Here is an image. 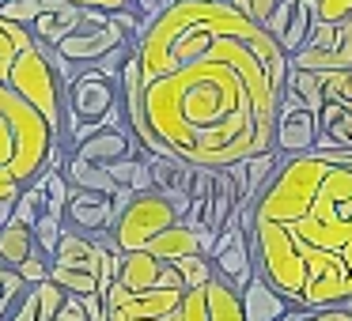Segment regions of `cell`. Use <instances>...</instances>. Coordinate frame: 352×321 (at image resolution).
Returning <instances> with one entry per match:
<instances>
[{
    "label": "cell",
    "mask_w": 352,
    "mask_h": 321,
    "mask_svg": "<svg viewBox=\"0 0 352 321\" xmlns=\"http://www.w3.org/2000/svg\"><path fill=\"white\" fill-rule=\"evenodd\" d=\"M27 42H34V38H31V31H27V27L12 23V19H0V84H4V80H8L12 64H16L19 49H23Z\"/></svg>",
    "instance_id": "21"
},
{
    "label": "cell",
    "mask_w": 352,
    "mask_h": 321,
    "mask_svg": "<svg viewBox=\"0 0 352 321\" xmlns=\"http://www.w3.org/2000/svg\"><path fill=\"white\" fill-rule=\"evenodd\" d=\"M16 272L23 276L27 283H46V280H50V257L38 250V253H31V257H27L23 265L16 268Z\"/></svg>",
    "instance_id": "28"
},
{
    "label": "cell",
    "mask_w": 352,
    "mask_h": 321,
    "mask_svg": "<svg viewBox=\"0 0 352 321\" xmlns=\"http://www.w3.org/2000/svg\"><path fill=\"white\" fill-rule=\"evenodd\" d=\"M148 253L160 261H182V257H205V250H201V235L190 227V223H175V227H167L160 238H152L148 242Z\"/></svg>",
    "instance_id": "14"
},
{
    "label": "cell",
    "mask_w": 352,
    "mask_h": 321,
    "mask_svg": "<svg viewBox=\"0 0 352 321\" xmlns=\"http://www.w3.org/2000/svg\"><path fill=\"white\" fill-rule=\"evenodd\" d=\"M205 302H208V321H246L239 291L231 283H223L220 276H212L205 283Z\"/></svg>",
    "instance_id": "19"
},
{
    "label": "cell",
    "mask_w": 352,
    "mask_h": 321,
    "mask_svg": "<svg viewBox=\"0 0 352 321\" xmlns=\"http://www.w3.org/2000/svg\"><path fill=\"white\" fill-rule=\"evenodd\" d=\"M307 313H311V310H288L280 321H307Z\"/></svg>",
    "instance_id": "35"
},
{
    "label": "cell",
    "mask_w": 352,
    "mask_h": 321,
    "mask_svg": "<svg viewBox=\"0 0 352 321\" xmlns=\"http://www.w3.org/2000/svg\"><path fill=\"white\" fill-rule=\"evenodd\" d=\"M288 91L299 95V99H303V106L314 110V114H322V106H326V91H322V76H318V72L292 69L288 72Z\"/></svg>",
    "instance_id": "22"
},
{
    "label": "cell",
    "mask_w": 352,
    "mask_h": 321,
    "mask_svg": "<svg viewBox=\"0 0 352 321\" xmlns=\"http://www.w3.org/2000/svg\"><path fill=\"white\" fill-rule=\"evenodd\" d=\"M69 4H76V8H95V12H122V8H129L133 0H69Z\"/></svg>",
    "instance_id": "33"
},
{
    "label": "cell",
    "mask_w": 352,
    "mask_h": 321,
    "mask_svg": "<svg viewBox=\"0 0 352 321\" xmlns=\"http://www.w3.org/2000/svg\"><path fill=\"white\" fill-rule=\"evenodd\" d=\"M31 253H38V242H34V227L12 215L4 227H0V265L19 268Z\"/></svg>",
    "instance_id": "15"
},
{
    "label": "cell",
    "mask_w": 352,
    "mask_h": 321,
    "mask_svg": "<svg viewBox=\"0 0 352 321\" xmlns=\"http://www.w3.org/2000/svg\"><path fill=\"white\" fill-rule=\"evenodd\" d=\"M57 155V132L23 95L0 84V174L16 185H34Z\"/></svg>",
    "instance_id": "3"
},
{
    "label": "cell",
    "mask_w": 352,
    "mask_h": 321,
    "mask_svg": "<svg viewBox=\"0 0 352 321\" xmlns=\"http://www.w3.org/2000/svg\"><path fill=\"white\" fill-rule=\"evenodd\" d=\"M239 298H243V318H246V321H280L284 313L292 310L288 298L276 295L258 268H254V280L246 283L243 291H239Z\"/></svg>",
    "instance_id": "12"
},
{
    "label": "cell",
    "mask_w": 352,
    "mask_h": 321,
    "mask_svg": "<svg viewBox=\"0 0 352 321\" xmlns=\"http://www.w3.org/2000/svg\"><path fill=\"white\" fill-rule=\"evenodd\" d=\"M114 197H102V193H87V189H72L69 204H65V230H76V235L99 238L102 230L114 227Z\"/></svg>",
    "instance_id": "8"
},
{
    "label": "cell",
    "mask_w": 352,
    "mask_h": 321,
    "mask_svg": "<svg viewBox=\"0 0 352 321\" xmlns=\"http://www.w3.org/2000/svg\"><path fill=\"white\" fill-rule=\"evenodd\" d=\"M322 23V12H318V0H296V8H292V19H288V31H284V38L276 42V46L284 49V54H299V49L311 42L314 27Z\"/></svg>",
    "instance_id": "17"
},
{
    "label": "cell",
    "mask_w": 352,
    "mask_h": 321,
    "mask_svg": "<svg viewBox=\"0 0 352 321\" xmlns=\"http://www.w3.org/2000/svg\"><path fill=\"white\" fill-rule=\"evenodd\" d=\"M122 46H133V38L114 23V16H110V12L87 8L84 23H80L69 38L57 42L54 49L72 64H99L107 54H114V49H122Z\"/></svg>",
    "instance_id": "6"
},
{
    "label": "cell",
    "mask_w": 352,
    "mask_h": 321,
    "mask_svg": "<svg viewBox=\"0 0 352 321\" xmlns=\"http://www.w3.org/2000/svg\"><path fill=\"white\" fill-rule=\"evenodd\" d=\"M54 321H91L87 318V310H84V302H80V295H69L61 302V310L54 313Z\"/></svg>",
    "instance_id": "31"
},
{
    "label": "cell",
    "mask_w": 352,
    "mask_h": 321,
    "mask_svg": "<svg viewBox=\"0 0 352 321\" xmlns=\"http://www.w3.org/2000/svg\"><path fill=\"white\" fill-rule=\"evenodd\" d=\"M284 163L280 152H265V155H254V159H246V200L243 204H254L258 200V193L269 185V178L276 174V167Z\"/></svg>",
    "instance_id": "20"
},
{
    "label": "cell",
    "mask_w": 352,
    "mask_h": 321,
    "mask_svg": "<svg viewBox=\"0 0 352 321\" xmlns=\"http://www.w3.org/2000/svg\"><path fill=\"white\" fill-rule=\"evenodd\" d=\"M307 321H352V302L344 306H326V310H311Z\"/></svg>",
    "instance_id": "32"
},
{
    "label": "cell",
    "mask_w": 352,
    "mask_h": 321,
    "mask_svg": "<svg viewBox=\"0 0 352 321\" xmlns=\"http://www.w3.org/2000/svg\"><path fill=\"white\" fill-rule=\"evenodd\" d=\"M292 8H296V0H280V4H276V12H273V16H269V23H265V31L273 34L276 42L284 38V31H288V19H292Z\"/></svg>",
    "instance_id": "29"
},
{
    "label": "cell",
    "mask_w": 352,
    "mask_h": 321,
    "mask_svg": "<svg viewBox=\"0 0 352 321\" xmlns=\"http://www.w3.org/2000/svg\"><path fill=\"white\" fill-rule=\"evenodd\" d=\"M84 16H87V8H76V4H69V0H54V4H50V8L34 19L27 31H31V38L38 42V46L54 49L57 42L69 38V34L84 23Z\"/></svg>",
    "instance_id": "11"
},
{
    "label": "cell",
    "mask_w": 352,
    "mask_h": 321,
    "mask_svg": "<svg viewBox=\"0 0 352 321\" xmlns=\"http://www.w3.org/2000/svg\"><path fill=\"white\" fill-rule=\"evenodd\" d=\"M144 321H186L182 310H170V313H160V318H144Z\"/></svg>",
    "instance_id": "34"
},
{
    "label": "cell",
    "mask_w": 352,
    "mask_h": 321,
    "mask_svg": "<svg viewBox=\"0 0 352 321\" xmlns=\"http://www.w3.org/2000/svg\"><path fill=\"white\" fill-rule=\"evenodd\" d=\"M163 265H167V261L152 257L148 250L122 253V265H118V283H122V287H129V291H152V287H160Z\"/></svg>",
    "instance_id": "13"
},
{
    "label": "cell",
    "mask_w": 352,
    "mask_h": 321,
    "mask_svg": "<svg viewBox=\"0 0 352 321\" xmlns=\"http://www.w3.org/2000/svg\"><path fill=\"white\" fill-rule=\"evenodd\" d=\"M61 235H65V219H61V215L42 212L38 219H34V242H38V250L46 253V257H54V253H57Z\"/></svg>",
    "instance_id": "23"
},
{
    "label": "cell",
    "mask_w": 352,
    "mask_h": 321,
    "mask_svg": "<svg viewBox=\"0 0 352 321\" xmlns=\"http://www.w3.org/2000/svg\"><path fill=\"white\" fill-rule=\"evenodd\" d=\"M318 132H322L318 114H314V110H307L303 99H299V95H292L288 87H284L280 114H276V152H280L284 159L314 152Z\"/></svg>",
    "instance_id": "7"
},
{
    "label": "cell",
    "mask_w": 352,
    "mask_h": 321,
    "mask_svg": "<svg viewBox=\"0 0 352 321\" xmlns=\"http://www.w3.org/2000/svg\"><path fill=\"white\" fill-rule=\"evenodd\" d=\"M228 4L239 12V16L250 19V23L265 27V23H269V16L276 12V4H280V0H228Z\"/></svg>",
    "instance_id": "27"
},
{
    "label": "cell",
    "mask_w": 352,
    "mask_h": 321,
    "mask_svg": "<svg viewBox=\"0 0 352 321\" xmlns=\"http://www.w3.org/2000/svg\"><path fill=\"white\" fill-rule=\"evenodd\" d=\"M182 223V208L160 189L137 193L122 212L114 215V227H110V246L118 253H133V250H148L152 238H160L167 227Z\"/></svg>",
    "instance_id": "5"
},
{
    "label": "cell",
    "mask_w": 352,
    "mask_h": 321,
    "mask_svg": "<svg viewBox=\"0 0 352 321\" xmlns=\"http://www.w3.org/2000/svg\"><path fill=\"white\" fill-rule=\"evenodd\" d=\"M50 4H54V0H8V4H0V19H12V23H19V27H31Z\"/></svg>",
    "instance_id": "26"
},
{
    "label": "cell",
    "mask_w": 352,
    "mask_h": 321,
    "mask_svg": "<svg viewBox=\"0 0 352 321\" xmlns=\"http://www.w3.org/2000/svg\"><path fill=\"white\" fill-rule=\"evenodd\" d=\"M318 144L314 152H329V147H352V110L341 102H326L318 114Z\"/></svg>",
    "instance_id": "16"
},
{
    "label": "cell",
    "mask_w": 352,
    "mask_h": 321,
    "mask_svg": "<svg viewBox=\"0 0 352 321\" xmlns=\"http://www.w3.org/2000/svg\"><path fill=\"white\" fill-rule=\"evenodd\" d=\"M65 178H69L72 189H87V193H102V197H118L122 193V185L110 178L107 167H95V163H84L76 159V155H69V163H65Z\"/></svg>",
    "instance_id": "18"
},
{
    "label": "cell",
    "mask_w": 352,
    "mask_h": 321,
    "mask_svg": "<svg viewBox=\"0 0 352 321\" xmlns=\"http://www.w3.org/2000/svg\"><path fill=\"white\" fill-rule=\"evenodd\" d=\"M250 253L292 310L352 302V167L284 159L254 200Z\"/></svg>",
    "instance_id": "2"
},
{
    "label": "cell",
    "mask_w": 352,
    "mask_h": 321,
    "mask_svg": "<svg viewBox=\"0 0 352 321\" xmlns=\"http://www.w3.org/2000/svg\"><path fill=\"white\" fill-rule=\"evenodd\" d=\"M170 265L178 268V276H182V283H186V291H197V287H205L208 280L216 276V268H212V261L208 257H182V261H170Z\"/></svg>",
    "instance_id": "24"
},
{
    "label": "cell",
    "mask_w": 352,
    "mask_h": 321,
    "mask_svg": "<svg viewBox=\"0 0 352 321\" xmlns=\"http://www.w3.org/2000/svg\"><path fill=\"white\" fill-rule=\"evenodd\" d=\"M0 4H4V0H0Z\"/></svg>",
    "instance_id": "36"
},
{
    "label": "cell",
    "mask_w": 352,
    "mask_h": 321,
    "mask_svg": "<svg viewBox=\"0 0 352 321\" xmlns=\"http://www.w3.org/2000/svg\"><path fill=\"white\" fill-rule=\"evenodd\" d=\"M4 84H8L16 95H23V99L31 102L50 125H54L57 140H61V129H65V87L69 84H65L61 72L50 64L46 46L27 42V46L19 49V57H16V64H12V72H8Z\"/></svg>",
    "instance_id": "4"
},
{
    "label": "cell",
    "mask_w": 352,
    "mask_h": 321,
    "mask_svg": "<svg viewBox=\"0 0 352 321\" xmlns=\"http://www.w3.org/2000/svg\"><path fill=\"white\" fill-rule=\"evenodd\" d=\"M322 23H344L352 16V0H318Z\"/></svg>",
    "instance_id": "30"
},
{
    "label": "cell",
    "mask_w": 352,
    "mask_h": 321,
    "mask_svg": "<svg viewBox=\"0 0 352 321\" xmlns=\"http://www.w3.org/2000/svg\"><path fill=\"white\" fill-rule=\"evenodd\" d=\"M322 76V91L326 102H341L352 110V69H337V72H318Z\"/></svg>",
    "instance_id": "25"
},
{
    "label": "cell",
    "mask_w": 352,
    "mask_h": 321,
    "mask_svg": "<svg viewBox=\"0 0 352 321\" xmlns=\"http://www.w3.org/2000/svg\"><path fill=\"white\" fill-rule=\"evenodd\" d=\"M72 155L84 163H95V167H110V163H122V159L137 155V136L129 132V125H122V129H102L95 136H87L84 144H76Z\"/></svg>",
    "instance_id": "10"
},
{
    "label": "cell",
    "mask_w": 352,
    "mask_h": 321,
    "mask_svg": "<svg viewBox=\"0 0 352 321\" xmlns=\"http://www.w3.org/2000/svg\"><path fill=\"white\" fill-rule=\"evenodd\" d=\"M155 155L223 170L276 152L288 54L228 0H175L133 42Z\"/></svg>",
    "instance_id": "1"
},
{
    "label": "cell",
    "mask_w": 352,
    "mask_h": 321,
    "mask_svg": "<svg viewBox=\"0 0 352 321\" xmlns=\"http://www.w3.org/2000/svg\"><path fill=\"white\" fill-rule=\"evenodd\" d=\"M65 298H69V291H61L54 280L31 283V287L19 291V298L4 310L0 321H54V313L61 310Z\"/></svg>",
    "instance_id": "9"
}]
</instances>
